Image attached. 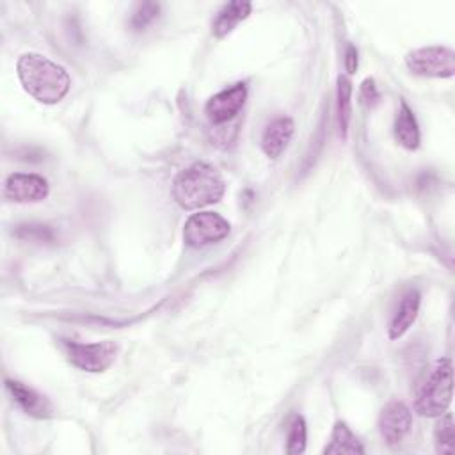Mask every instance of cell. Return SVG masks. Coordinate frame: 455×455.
<instances>
[{
    "instance_id": "6da1fadb",
    "label": "cell",
    "mask_w": 455,
    "mask_h": 455,
    "mask_svg": "<svg viewBox=\"0 0 455 455\" xmlns=\"http://www.w3.org/2000/svg\"><path fill=\"white\" fill-rule=\"evenodd\" d=\"M16 71L25 92L44 105L60 101L71 87L69 73L41 53H23L18 59Z\"/></svg>"
},
{
    "instance_id": "7a4b0ae2",
    "label": "cell",
    "mask_w": 455,
    "mask_h": 455,
    "mask_svg": "<svg viewBox=\"0 0 455 455\" xmlns=\"http://www.w3.org/2000/svg\"><path fill=\"white\" fill-rule=\"evenodd\" d=\"M224 190V178L206 162H196L181 169L172 181V197L183 210H199L215 204L222 199Z\"/></svg>"
},
{
    "instance_id": "3957f363",
    "label": "cell",
    "mask_w": 455,
    "mask_h": 455,
    "mask_svg": "<svg viewBox=\"0 0 455 455\" xmlns=\"http://www.w3.org/2000/svg\"><path fill=\"white\" fill-rule=\"evenodd\" d=\"M453 370L448 357L437 359L419 382L414 396V411L419 416L437 418L451 405Z\"/></svg>"
},
{
    "instance_id": "277c9868",
    "label": "cell",
    "mask_w": 455,
    "mask_h": 455,
    "mask_svg": "<svg viewBox=\"0 0 455 455\" xmlns=\"http://www.w3.org/2000/svg\"><path fill=\"white\" fill-rule=\"evenodd\" d=\"M411 73L427 78H450L455 73V52L448 46H423L405 55Z\"/></svg>"
},
{
    "instance_id": "5b68a950",
    "label": "cell",
    "mask_w": 455,
    "mask_h": 455,
    "mask_svg": "<svg viewBox=\"0 0 455 455\" xmlns=\"http://www.w3.org/2000/svg\"><path fill=\"white\" fill-rule=\"evenodd\" d=\"M64 350L68 361L84 371L101 373L112 366L117 355V345L114 341H96V343H78L64 341Z\"/></svg>"
},
{
    "instance_id": "8992f818",
    "label": "cell",
    "mask_w": 455,
    "mask_h": 455,
    "mask_svg": "<svg viewBox=\"0 0 455 455\" xmlns=\"http://www.w3.org/2000/svg\"><path fill=\"white\" fill-rule=\"evenodd\" d=\"M229 222L215 212L192 213L183 226V242L192 249H201L224 240L229 235Z\"/></svg>"
},
{
    "instance_id": "52a82bcc",
    "label": "cell",
    "mask_w": 455,
    "mask_h": 455,
    "mask_svg": "<svg viewBox=\"0 0 455 455\" xmlns=\"http://www.w3.org/2000/svg\"><path fill=\"white\" fill-rule=\"evenodd\" d=\"M247 100V85L245 82H236L217 94H213L206 105L204 114L212 124H224L238 116Z\"/></svg>"
},
{
    "instance_id": "ba28073f",
    "label": "cell",
    "mask_w": 455,
    "mask_h": 455,
    "mask_svg": "<svg viewBox=\"0 0 455 455\" xmlns=\"http://www.w3.org/2000/svg\"><path fill=\"white\" fill-rule=\"evenodd\" d=\"M412 427V412L402 400L387 402L379 414V432L391 448L398 446Z\"/></svg>"
},
{
    "instance_id": "9c48e42d",
    "label": "cell",
    "mask_w": 455,
    "mask_h": 455,
    "mask_svg": "<svg viewBox=\"0 0 455 455\" xmlns=\"http://www.w3.org/2000/svg\"><path fill=\"white\" fill-rule=\"evenodd\" d=\"M50 194L48 181L32 172H12L4 183V197L12 203H39Z\"/></svg>"
},
{
    "instance_id": "30bf717a",
    "label": "cell",
    "mask_w": 455,
    "mask_h": 455,
    "mask_svg": "<svg viewBox=\"0 0 455 455\" xmlns=\"http://www.w3.org/2000/svg\"><path fill=\"white\" fill-rule=\"evenodd\" d=\"M5 387L9 389L14 402L25 411V414H28L32 418H39V419L53 416L52 402L44 395L36 391L34 387L27 386L20 380H11V379L5 380Z\"/></svg>"
},
{
    "instance_id": "8fae6325",
    "label": "cell",
    "mask_w": 455,
    "mask_h": 455,
    "mask_svg": "<svg viewBox=\"0 0 455 455\" xmlns=\"http://www.w3.org/2000/svg\"><path fill=\"white\" fill-rule=\"evenodd\" d=\"M419 304H421V295L416 288H411L402 295V299H400L398 306L395 307V311L389 318V323H387L389 339H398L411 329V325L418 318Z\"/></svg>"
},
{
    "instance_id": "7c38bea8",
    "label": "cell",
    "mask_w": 455,
    "mask_h": 455,
    "mask_svg": "<svg viewBox=\"0 0 455 455\" xmlns=\"http://www.w3.org/2000/svg\"><path fill=\"white\" fill-rule=\"evenodd\" d=\"M295 132L293 119L288 116L274 117L261 133V149L268 158H277L290 144Z\"/></svg>"
},
{
    "instance_id": "4fadbf2b",
    "label": "cell",
    "mask_w": 455,
    "mask_h": 455,
    "mask_svg": "<svg viewBox=\"0 0 455 455\" xmlns=\"http://www.w3.org/2000/svg\"><path fill=\"white\" fill-rule=\"evenodd\" d=\"M395 139L398 140V144L409 151L418 149L419 142H421V135H419V126L416 121V116L412 112V108L402 100L400 107L396 110V117H395Z\"/></svg>"
},
{
    "instance_id": "5bb4252c",
    "label": "cell",
    "mask_w": 455,
    "mask_h": 455,
    "mask_svg": "<svg viewBox=\"0 0 455 455\" xmlns=\"http://www.w3.org/2000/svg\"><path fill=\"white\" fill-rule=\"evenodd\" d=\"M252 11L251 2H242V0H233L226 4L215 16L212 23V32L215 37H226L240 21H243Z\"/></svg>"
},
{
    "instance_id": "9a60e30c",
    "label": "cell",
    "mask_w": 455,
    "mask_h": 455,
    "mask_svg": "<svg viewBox=\"0 0 455 455\" xmlns=\"http://www.w3.org/2000/svg\"><path fill=\"white\" fill-rule=\"evenodd\" d=\"M323 453L325 455H363L364 446L347 423L338 421L332 427V432L327 446L323 448Z\"/></svg>"
},
{
    "instance_id": "2e32d148",
    "label": "cell",
    "mask_w": 455,
    "mask_h": 455,
    "mask_svg": "<svg viewBox=\"0 0 455 455\" xmlns=\"http://www.w3.org/2000/svg\"><path fill=\"white\" fill-rule=\"evenodd\" d=\"M437 423L434 427V446L437 453L451 455L455 450V423L451 412H443L437 416Z\"/></svg>"
},
{
    "instance_id": "e0dca14e",
    "label": "cell",
    "mask_w": 455,
    "mask_h": 455,
    "mask_svg": "<svg viewBox=\"0 0 455 455\" xmlns=\"http://www.w3.org/2000/svg\"><path fill=\"white\" fill-rule=\"evenodd\" d=\"M336 105H338V124L339 133L343 139H347L348 133V123L352 116V84L347 76H338V91H336Z\"/></svg>"
},
{
    "instance_id": "ac0fdd59",
    "label": "cell",
    "mask_w": 455,
    "mask_h": 455,
    "mask_svg": "<svg viewBox=\"0 0 455 455\" xmlns=\"http://www.w3.org/2000/svg\"><path fill=\"white\" fill-rule=\"evenodd\" d=\"M160 12V4L156 2H139L133 5L130 16H128V28L133 32H142L146 27H149Z\"/></svg>"
},
{
    "instance_id": "d6986e66",
    "label": "cell",
    "mask_w": 455,
    "mask_h": 455,
    "mask_svg": "<svg viewBox=\"0 0 455 455\" xmlns=\"http://www.w3.org/2000/svg\"><path fill=\"white\" fill-rule=\"evenodd\" d=\"M12 235L23 242H34V243H53L55 242V233L46 224H36V222L18 224L12 229Z\"/></svg>"
},
{
    "instance_id": "ffe728a7",
    "label": "cell",
    "mask_w": 455,
    "mask_h": 455,
    "mask_svg": "<svg viewBox=\"0 0 455 455\" xmlns=\"http://www.w3.org/2000/svg\"><path fill=\"white\" fill-rule=\"evenodd\" d=\"M306 439H307V430H306V421L300 414H295L290 421L288 427V435H286V453L297 455L306 450Z\"/></svg>"
},
{
    "instance_id": "44dd1931",
    "label": "cell",
    "mask_w": 455,
    "mask_h": 455,
    "mask_svg": "<svg viewBox=\"0 0 455 455\" xmlns=\"http://www.w3.org/2000/svg\"><path fill=\"white\" fill-rule=\"evenodd\" d=\"M361 98L366 105L373 107L377 105L379 101V91H377V85L373 82V78H364L363 84H361Z\"/></svg>"
},
{
    "instance_id": "7402d4cb",
    "label": "cell",
    "mask_w": 455,
    "mask_h": 455,
    "mask_svg": "<svg viewBox=\"0 0 455 455\" xmlns=\"http://www.w3.org/2000/svg\"><path fill=\"white\" fill-rule=\"evenodd\" d=\"M345 69H347L348 75L355 73V69H357V48L354 44L347 46V52H345Z\"/></svg>"
}]
</instances>
